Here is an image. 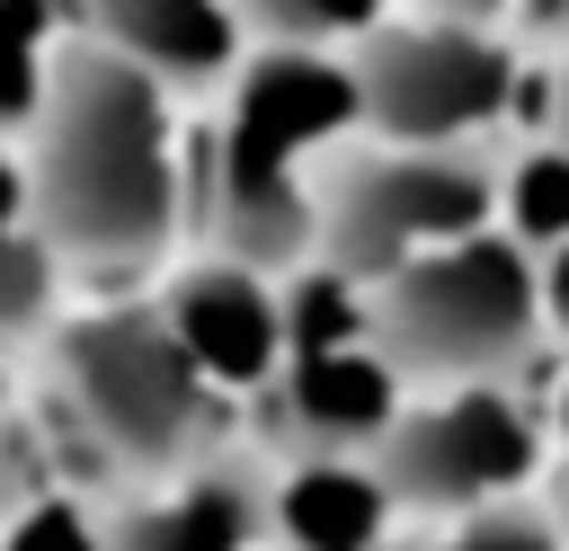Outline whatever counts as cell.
Instances as JSON below:
<instances>
[{"instance_id": "1", "label": "cell", "mask_w": 569, "mask_h": 551, "mask_svg": "<svg viewBox=\"0 0 569 551\" xmlns=\"http://www.w3.org/2000/svg\"><path fill=\"white\" fill-rule=\"evenodd\" d=\"M27 196L62 276H142L187 231L178 98L124 53L71 36L27 124Z\"/></svg>"}, {"instance_id": "2", "label": "cell", "mask_w": 569, "mask_h": 551, "mask_svg": "<svg viewBox=\"0 0 569 551\" xmlns=\"http://www.w3.org/2000/svg\"><path fill=\"white\" fill-rule=\"evenodd\" d=\"M356 80L347 53H267L249 44L240 71L213 89L204 124L187 133V231L204 258L293 276L320 240V178L356 142Z\"/></svg>"}, {"instance_id": "3", "label": "cell", "mask_w": 569, "mask_h": 551, "mask_svg": "<svg viewBox=\"0 0 569 551\" xmlns=\"http://www.w3.org/2000/svg\"><path fill=\"white\" fill-rule=\"evenodd\" d=\"M62 427L133 480H178L222 453V391L187 364L160 302H98L53 329Z\"/></svg>"}, {"instance_id": "4", "label": "cell", "mask_w": 569, "mask_h": 551, "mask_svg": "<svg viewBox=\"0 0 569 551\" xmlns=\"http://www.w3.org/2000/svg\"><path fill=\"white\" fill-rule=\"evenodd\" d=\"M533 338H542V284H533V258L498 222L373 284V347L391 355L409 391L507 382L533 355Z\"/></svg>"}, {"instance_id": "5", "label": "cell", "mask_w": 569, "mask_h": 551, "mask_svg": "<svg viewBox=\"0 0 569 551\" xmlns=\"http://www.w3.org/2000/svg\"><path fill=\"white\" fill-rule=\"evenodd\" d=\"M498 222V151H418V142H347L320 178L311 258L356 276L365 293L427 249H453Z\"/></svg>"}, {"instance_id": "6", "label": "cell", "mask_w": 569, "mask_h": 551, "mask_svg": "<svg viewBox=\"0 0 569 551\" xmlns=\"http://www.w3.org/2000/svg\"><path fill=\"white\" fill-rule=\"evenodd\" d=\"M356 80V124L365 142H418V151H489V133L516 107V53L498 27H453V18H382L373 36L347 44Z\"/></svg>"}, {"instance_id": "7", "label": "cell", "mask_w": 569, "mask_h": 551, "mask_svg": "<svg viewBox=\"0 0 569 551\" xmlns=\"http://www.w3.org/2000/svg\"><path fill=\"white\" fill-rule=\"evenodd\" d=\"M373 471L391 489L400 515H480L525 498V480L542 471V427L507 382H462V391H418L400 409V427L373 444Z\"/></svg>"}, {"instance_id": "8", "label": "cell", "mask_w": 569, "mask_h": 551, "mask_svg": "<svg viewBox=\"0 0 569 551\" xmlns=\"http://www.w3.org/2000/svg\"><path fill=\"white\" fill-rule=\"evenodd\" d=\"M409 382L391 373L382 347H329V355H284L258 391L249 418L267 453L284 462H373V444L400 427Z\"/></svg>"}, {"instance_id": "9", "label": "cell", "mask_w": 569, "mask_h": 551, "mask_svg": "<svg viewBox=\"0 0 569 551\" xmlns=\"http://www.w3.org/2000/svg\"><path fill=\"white\" fill-rule=\"evenodd\" d=\"M160 320L222 400H249L284 364V302H276V276H258V267H231V258L178 267L160 293Z\"/></svg>"}, {"instance_id": "10", "label": "cell", "mask_w": 569, "mask_h": 551, "mask_svg": "<svg viewBox=\"0 0 569 551\" xmlns=\"http://www.w3.org/2000/svg\"><path fill=\"white\" fill-rule=\"evenodd\" d=\"M71 36L124 53L169 98L178 89H204L213 98L240 71V53H249V36H240V18L222 0H71Z\"/></svg>"}, {"instance_id": "11", "label": "cell", "mask_w": 569, "mask_h": 551, "mask_svg": "<svg viewBox=\"0 0 569 551\" xmlns=\"http://www.w3.org/2000/svg\"><path fill=\"white\" fill-rule=\"evenodd\" d=\"M258 542H267V480L222 453L107 515V551H258Z\"/></svg>"}, {"instance_id": "12", "label": "cell", "mask_w": 569, "mask_h": 551, "mask_svg": "<svg viewBox=\"0 0 569 551\" xmlns=\"http://www.w3.org/2000/svg\"><path fill=\"white\" fill-rule=\"evenodd\" d=\"M391 489L373 462H284L267 480V542L276 551H391Z\"/></svg>"}, {"instance_id": "13", "label": "cell", "mask_w": 569, "mask_h": 551, "mask_svg": "<svg viewBox=\"0 0 569 551\" xmlns=\"http://www.w3.org/2000/svg\"><path fill=\"white\" fill-rule=\"evenodd\" d=\"M62 311V258L36 222V196H27V151L0 142V338H27V329H53Z\"/></svg>"}, {"instance_id": "14", "label": "cell", "mask_w": 569, "mask_h": 551, "mask_svg": "<svg viewBox=\"0 0 569 551\" xmlns=\"http://www.w3.org/2000/svg\"><path fill=\"white\" fill-rule=\"evenodd\" d=\"M62 44H71V0H0V142L36 124Z\"/></svg>"}, {"instance_id": "15", "label": "cell", "mask_w": 569, "mask_h": 551, "mask_svg": "<svg viewBox=\"0 0 569 551\" xmlns=\"http://www.w3.org/2000/svg\"><path fill=\"white\" fill-rule=\"evenodd\" d=\"M276 302H284V355H329V347H373V293L338 267H293L276 276Z\"/></svg>"}, {"instance_id": "16", "label": "cell", "mask_w": 569, "mask_h": 551, "mask_svg": "<svg viewBox=\"0 0 569 551\" xmlns=\"http://www.w3.org/2000/svg\"><path fill=\"white\" fill-rule=\"evenodd\" d=\"M498 222L525 258H551L569 240V151L560 142H525L498 160Z\"/></svg>"}, {"instance_id": "17", "label": "cell", "mask_w": 569, "mask_h": 551, "mask_svg": "<svg viewBox=\"0 0 569 551\" xmlns=\"http://www.w3.org/2000/svg\"><path fill=\"white\" fill-rule=\"evenodd\" d=\"M222 9L267 53H338L391 18V0H222Z\"/></svg>"}, {"instance_id": "18", "label": "cell", "mask_w": 569, "mask_h": 551, "mask_svg": "<svg viewBox=\"0 0 569 551\" xmlns=\"http://www.w3.org/2000/svg\"><path fill=\"white\" fill-rule=\"evenodd\" d=\"M391 551H569V542H560L551 507L507 498V507H480V515H445V524H427L418 542H391Z\"/></svg>"}, {"instance_id": "19", "label": "cell", "mask_w": 569, "mask_h": 551, "mask_svg": "<svg viewBox=\"0 0 569 551\" xmlns=\"http://www.w3.org/2000/svg\"><path fill=\"white\" fill-rule=\"evenodd\" d=\"M0 551H107V524L71 489H36L0 515Z\"/></svg>"}, {"instance_id": "20", "label": "cell", "mask_w": 569, "mask_h": 551, "mask_svg": "<svg viewBox=\"0 0 569 551\" xmlns=\"http://www.w3.org/2000/svg\"><path fill=\"white\" fill-rule=\"evenodd\" d=\"M533 284H542V329L569 338V240H560L551 258H533Z\"/></svg>"}, {"instance_id": "21", "label": "cell", "mask_w": 569, "mask_h": 551, "mask_svg": "<svg viewBox=\"0 0 569 551\" xmlns=\"http://www.w3.org/2000/svg\"><path fill=\"white\" fill-rule=\"evenodd\" d=\"M418 18H453V27H498L516 0H409Z\"/></svg>"}, {"instance_id": "22", "label": "cell", "mask_w": 569, "mask_h": 551, "mask_svg": "<svg viewBox=\"0 0 569 551\" xmlns=\"http://www.w3.org/2000/svg\"><path fill=\"white\" fill-rule=\"evenodd\" d=\"M542 107H551V133H542V142H560V151H569V62L551 71V98H542Z\"/></svg>"}, {"instance_id": "23", "label": "cell", "mask_w": 569, "mask_h": 551, "mask_svg": "<svg viewBox=\"0 0 569 551\" xmlns=\"http://www.w3.org/2000/svg\"><path fill=\"white\" fill-rule=\"evenodd\" d=\"M542 18H551V27H560V36H569V0H542Z\"/></svg>"}, {"instance_id": "24", "label": "cell", "mask_w": 569, "mask_h": 551, "mask_svg": "<svg viewBox=\"0 0 569 551\" xmlns=\"http://www.w3.org/2000/svg\"><path fill=\"white\" fill-rule=\"evenodd\" d=\"M0 409H9V364H0Z\"/></svg>"}]
</instances>
